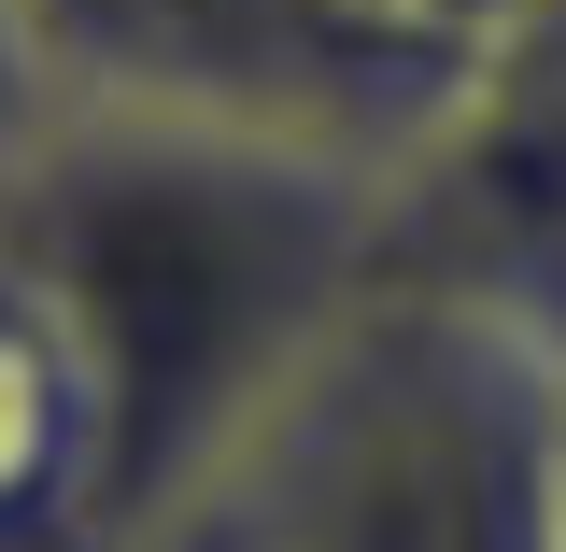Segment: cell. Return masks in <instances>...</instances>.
<instances>
[{
    "label": "cell",
    "mask_w": 566,
    "mask_h": 552,
    "mask_svg": "<svg viewBox=\"0 0 566 552\" xmlns=\"http://www.w3.org/2000/svg\"><path fill=\"white\" fill-rule=\"evenodd\" d=\"M397 185L297 142L29 114L0 142V227L43 256L114 412V552L199 482V454L283 383V354L397 256Z\"/></svg>",
    "instance_id": "obj_1"
},
{
    "label": "cell",
    "mask_w": 566,
    "mask_h": 552,
    "mask_svg": "<svg viewBox=\"0 0 566 552\" xmlns=\"http://www.w3.org/2000/svg\"><path fill=\"white\" fill-rule=\"evenodd\" d=\"M128 552H566V341L382 256Z\"/></svg>",
    "instance_id": "obj_2"
},
{
    "label": "cell",
    "mask_w": 566,
    "mask_h": 552,
    "mask_svg": "<svg viewBox=\"0 0 566 552\" xmlns=\"http://www.w3.org/2000/svg\"><path fill=\"white\" fill-rule=\"evenodd\" d=\"M43 114H142V128L297 142L354 170H411L482 85L411 58L354 0H14Z\"/></svg>",
    "instance_id": "obj_3"
},
{
    "label": "cell",
    "mask_w": 566,
    "mask_h": 552,
    "mask_svg": "<svg viewBox=\"0 0 566 552\" xmlns=\"http://www.w3.org/2000/svg\"><path fill=\"white\" fill-rule=\"evenodd\" d=\"M0 552H114V412L14 227H0Z\"/></svg>",
    "instance_id": "obj_4"
},
{
    "label": "cell",
    "mask_w": 566,
    "mask_h": 552,
    "mask_svg": "<svg viewBox=\"0 0 566 552\" xmlns=\"http://www.w3.org/2000/svg\"><path fill=\"white\" fill-rule=\"evenodd\" d=\"M368 29H397L411 58H439V71H468L482 85L495 58H524L538 29H566V0H354Z\"/></svg>",
    "instance_id": "obj_5"
},
{
    "label": "cell",
    "mask_w": 566,
    "mask_h": 552,
    "mask_svg": "<svg viewBox=\"0 0 566 552\" xmlns=\"http://www.w3.org/2000/svg\"><path fill=\"white\" fill-rule=\"evenodd\" d=\"M29 114H43V100H29V29H14V0H0V142L29 128Z\"/></svg>",
    "instance_id": "obj_6"
}]
</instances>
